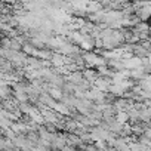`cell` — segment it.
<instances>
[{
    "instance_id": "cell-10",
    "label": "cell",
    "mask_w": 151,
    "mask_h": 151,
    "mask_svg": "<svg viewBox=\"0 0 151 151\" xmlns=\"http://www.w3.org/2000/svg\"><path fill=\"white\" fill-rule=\"evenodd\" d=\"M150 28H151V25L150 24H147L145 21H139L135 27H133V31L135 33H141V31H150Z\"/></svg>"
},
{
    "instance_id": "cell-1",
    "label": "cell",
    "mask_w": 151,
    "mask_h": 151,
    "mask_svg": "<svg viewBox=\"0 0 151 151\" xmlns=\"http://www.w3.org/2000/svg\"><path fill=\"white\" fill-rule=\"evenodd\" d=\"M83 56H85V61H86L88 67H99V65H105L107 64V59L102 55L96 53L95 50L83 52Z\"/></svg>"
},
{
    "instance_id": "cell-3",
    "label": "cell",
    "mask_w": 151,
    "mask_h": 151,
    "mask_svg": "<svg viewBox=\"0 0 151 151\" xmlns=\"http://www.w3.org/2000/svg\"><path fill=\"white\" fill-rule=\"evenodd\" d=\"M110 85H111V79L110 77H104V76H98V79L93 83V86H96L102 92H108L110 91Z\"/></svg>"
},
{
    "instance_id": "cell-4",
    "label": "cell",
    "mask_w": 151,
    "mask_h": 151,
    "mask_svg": "<svg viewBox=\"0 0 151 151\" xmlns=\"http://www.w3.org/2000/svg\"><path fill=\"white\" fill-rule=\"evenodd\" d=\"M150 52H151V49L145 47L141 42L135 43V46H133V55H136V56H139V58H148Z\"/></svg>"
},
{
    "instance_id": "cell-5",
    "label": "cell",
    "mask_w": 151,
    "mask_h": 151,
    "mask_svg": "<svg viewBox=\"0 0 151 151\" xmlns=\"http://www.w3.org/2000/svg\"><path fill=\"white\" fill-rule=\"evenodd\" d=\"M50 62H52V67H64L65 65V55L61 53V52H53L52 58H50Z\"/></svg>"
},
{
    "instance_id": "cell-9",
    "label": "cell",
    "mask_w": 151,
    "mask_h": 151,
    "mask_svg": "<svg viewBox=\"0 0 151 151\" xmlns=\"http://www.w3.org/2000/svg\"><path fill=\"white\" fill-rule=\"evenodd\" d=\"M47 92H49V93H50V96H52L53 99H56V101H61V99H62V96H64V91H62L61 88L50 86V88L47 89Z\"/></svg>"
},
{
    "instance_id": "cell-11",
    "label": "cell",
    "mask_w": 151,
    "mask_h": 151,
    "mask_svg": "<svg viewBox=\"0 0 151 151\" xmlns=\"http://www.w3.org/2000/svg\"><path fill=\"white\" fill-rule=\"evenodd\" d=\"M116 119L120 122V123H127L129 120H130V117H129V113L127 111H124V110H122V111H119L117 113V116H116Z\"/></svg>"
},
{
    "instance_id": "cell-2",
    "label": "cell",
    "mask_w": 151,
    "mask_h": 151,
    "mask_svg": "<svg viewBox=\"0 0 151 151\" xmlns=\"http://www.w3.org/2000/svg\"><path fill=\"white\" fill-rule=\"evenodd\" d=\"M124 59V65L126 68L129 70H133V68H138V67H142V62H144V58H139L136 55H132L129 58H123Z\"/></svg>"
},
{
    "instance_id": "cell-12",
    "label": "cell",
    "mask_w": 151,
    "mask_h": 151,
    "mask_svg": "<svg viewBox=\"0 0 151 151\" xmlns=\"http://www.w3.org/2000/svg\"><path fill=\"white\" fill-rule=\"evenodd\" d=\"M73 8H80V9H86L89 0H70Z\"/></svg>"
},
{
    "instance_id": "cell-7",
    "label": "cell",
    "mask_w": 151,
    "mask_h": 151,
    "mask_svg": "<svg viewBox=\"0 0 151 151\" xmlns=\"http://www.w3.org/2000/svg\"><path fill=\"white\" fill-rule=\"evenodd\" d=\"M83 74H85V77L93 85L95 83V80L98 79V76H99V73H98V70H93V67H89V68H85L83 70Z\"/></svg>"
},
{
    "instance_id": "cell-8",
    "label": "cell",
    "mask_w": 151,
    "mask_h": 151,
    "mask_svg": "<svg viewBox=\"0 0 151 151\" xmlns=\"http://www.w3.org/2000/svg\"><path fill=\"white\" fill-rule=\"evenodd\" d=\"M108 92L114 93L116 96H123V93L126 92V89H124L120 83H111V85H110V91H108Z\"/></svg>"
},
{
    "instance_id": "cell-6",
    "label": "cell",
    "mask_w": 151,
    "mask_h": 151,
    "mask_svg": "<svg viewBox=\"0 0 151 151\" xmlns=\"http://www.w3.org/2000/svg\"><path fill=\"white\" fill-rule=\"evenodd\" d=\"M102 9H104V5L99 2V0H89V3L86 6L88 14H95V12H99Z\"/></svg>"
},
{
    "instance_id": "cell-13",
    "label": "cell",
    "mask_w": 151,
    "mask_h": 151,
    "mask_svg": "<svg viewBox=\"0 0 151 151\" xmlns=\"http://www.w3.org/2000/svg\"><path fill=\"white\" fill-rule=\"evenodd\" d=\"M22 3H31V2H36V0H21Z\"/></svg>"
}]
</instances>
